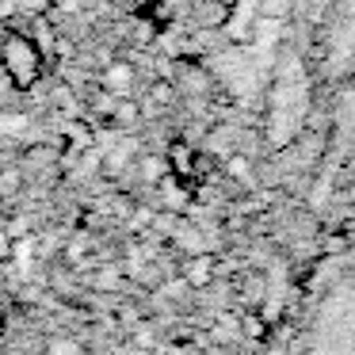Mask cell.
Wrapping results in <instances>:
<instances>
[{"mask_svg": "<svg viewBox=\"0 0 355 355\" xmlns=\"http://www.w3.org/2000/svg\"><path fill=\"white\" fill-rule=\"evenodd\" d=\"M0 69H4V77L12 80L16 92H35L42 73H46V58L35 46L31 35L4 31V39H0Z\"/></svg>", "mask_w": 355, "mask_h": 355, "instance_id": "6da1fadb", "label": "cell"}, {"mask_svg": "<svg viewBox=\"0 0 355 355\" xmlns=\"http://www.w3.org/2000/svg\"><path fill=\"white\" fill-rule=\"evenodd\" d=\"M103 92H111L115 100H134V65L111 62L103 69Z\"/></svg>", "mask_w": 355, "mask_h": 355, "instance_id": "7a4b0ae2", "label": "cell"}, {"mask_svg": "<svg viewBox=\"0 0 355 355\" xmlns=\"http://www.w3.org/2000/svg\"><path fill=\"white\" fill-rule=\"evenodd\" d=\"M210 275H214V260H210L207 252H195L191 260L184 263V283H191V286H207Z\"/></svg>", "mask_w": 355, "mask_h": 355, "instance_id": "3957f363", "label": "cell"}, {"mask_svg": "<svg viewBox=\"0 0 355 355\" xmlns=\"http://www.w3.org/2000/svg\"><path fill=\"white\" fill-rule=\"evenodd\" d=\"M187 153H191V149H187L184 141H172L168 146V168L176 172V176H187V172H191V157Z\"/></svg>", "mask_w": 355, "mask_h": 355, "instance_id": "277c9868", "label": "cell"}, {"mask_svg": "<svg viewBox=\"0 0 355 355\" xmlns=\"http://www.w3.org/2000/svg\"><path fill=\"white\" fill-rule=\"evenodd\" d=\"M24 126H27V119L19 111H0V138H16Z\"/></svg>", "mask_w": 355, "mask_h": 355, "instance_id": "5b68a950", "label": "cell"}, {"mask_svg": "<svg viewBox=\"0 0 355 355\" xmlns=\"http://www.w3.org/2000/svg\"><path fill=\"white\" fill-rule=\"evenodd\" d=\"M46 355H85V352H80L77 340H62V336H54V340L46 344Z\"/></svg>", "mask_w": 355, "mask_h": 355, "instance_id": "8992f818", "label": "cell"}, {"mask_svg": "<svg viewBox=\"0 0 355 355\" xmlns=\"http://www.w3.org/2000/svg\"><path fill=\"white\" fill-rule=\"evenodd\" d=\"M214 4H222V8H233V4H237V0H214Z\"/></svg>", "mask_w": 355, "mask_h": 355, "instance_id": "52a82bcc", "label": "cell"}, {"mask_svg": "<svg viewBox=\"0 0 355 355\" xmlns=\"http://www.w3.org/2000/svg\"><path fill=\"white\" fill-rule=\"evenodd\" d=\"M0 324H4V317H0Z\"/></svg>", "mask_w": 355, "mask_h": 355, "instance_id": "ba28073f", "label": "cell"}]
</instances>
